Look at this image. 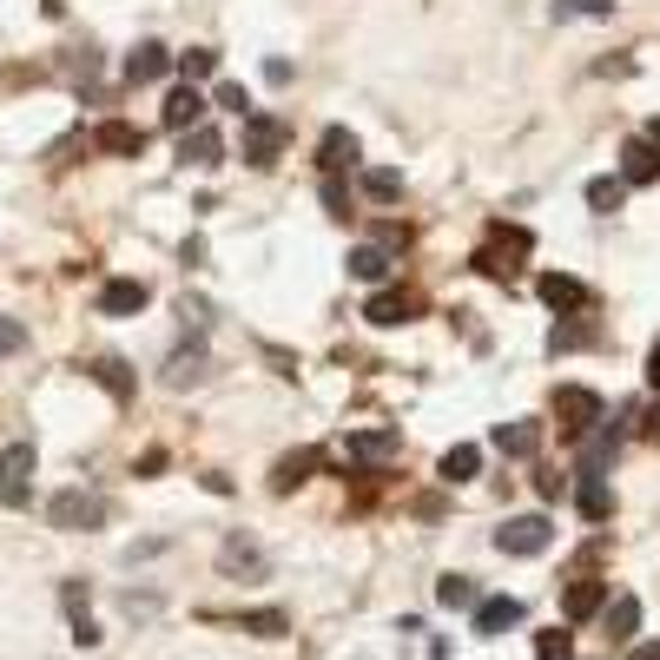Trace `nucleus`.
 <instances>
[{
  "label": "nucleus",
  "instance_id": "e433bc0d",
  "mask_svg": "<svg viewBox=\"0 0 660 660\" xmlns=\"http://www.w3.org/2000/svg\"><path fill=\"white\" fill-rule=\"evenodd\" d=\"M218 106H231L238 119H252V100H244V87H231V79H218Z\"/></svg>",
  "mask_w": 660,
  "mask_h": 660
},
{
  "label": "nucleus",
  "instance_id": "a211bd4d",
  "mask_svg": "<svg viewBox=\"0 0 660 660\" xmlns=\"http://www.w3.org/2000/svg\"><path fill=\"white\" fill-rule=\"evenodd\" d=\"M165 126H173V132H192V126H205V100H199V87H179V93H165Z\"/></svg>",
  "mask_w": 660,
  "mask_h": 660
},
{
  "label": "nucleus",
  "instance_id": "39448f33",
  "mask_svg": "<svg viewBox=\"0 0 660 660\" xmlns=\"http://www.w3.org/2000/svg\"><path fill=\"white\" fill-rule=\"evenodd\" d=\"M555 417H561V430L582 443L595 423H601V396L595 390H582V383H568V390H555Z\"/></svg>",
  "mask_w": 660,
  "mask_h": 660
},
{
  "label": "nucleus",
  "instance_id": "2eb2a0df",
  "mask_svg": "<svg viewBox=\"0 0 660 660\" xmlns=\"http://www.w3.org/2000/svg\"><path fill=\"white\" fill-rule=\"evenodd\" d=\"M93 145H100V152H113V158H139V152H145V132H139V126H126V119H106V126L93 132Z\"/></svg>",
  "mask_w": 660,
  "mask_h": 660
},
{
  "label": "nucleus",
  "instance_id": "7ed1b4c3",
  "mask_svg": "<svg viewBox=\"0 0 660 660\" xmlns=\"http://www.w3.org/2000/svg\"><path fill=\"white\" fill-rule=\"evenodd\" d=\"M284 119H271V113H252V119H244V132H238V152H244V165H258V173H265V165H278V152H284Z\"/></svg>",
  "mask_w": 660,
  "mask_h": 660
},
{
  "label": "nucleus",
  "instance_id": "4be33fe9",
  "mask_svg": "<svg viewBox=\"0 0 660 660\" xmlns=\"http://www.w3.org/2000/svg\"><path fill=\"white\" fill-rule=\"evenodd\" d=\"M218 561H225V574H265V548L244 542V535H231V542L218 548Z\"/></svg>",
  "mask_w": 660,
  "mask_h": 660
},
{
  "label": "nucleus",
  "instance_id": "bb28decb",
  "mask_svg": "<svg viewBox=\"0 0 660 660\" xmlns=\"http://www.w3.org/2000/svg\"><path fill=\"white\" fill-rule=\"evenodd\" d=\"M364 199H377V205L403 199V173H390V165H364Z\"/></svg>",
  "mask_w": 660,
  "mask_h": 660
},
{
  "label": "nucleus",
  "instance_id": "1a4fd4ad",
  "mask_svg": "<svg viewBox=\"0 0 660 660\" xmlns=\"http://www.w3.org/2000/svg\"><path fill=\"white\" fill-rule=\"evenodd\" d=\"M317 165H323V179L351 173V165H357V132H351V126H330V132L317 139Z\"/></svg>",
  "mask_w": 660,
  "mask_h": 660
},
{
  "label": "nucleus",
  "instance_id": "dca6fc26",
  "mask_svg": "<svg viewBox=\"0 0 660 660\" xmlns=\"http://www.w3.org/2000/svg\"><path fill=\"white\" fill-rule=\"evenodd\" d=\"M145 297H152V291H145L139 278H113V284L100 291V310H106V317H132V310H145Z\"/></svg>",
  "mask_w": 660,
  "mask_h": 660
},
{
  "label": "nucleus",
  "instance_id": "72a5a7b5",
  "mask_svg": "<svg viewBox=\"0 0 660 660\" xmlns=\"http://www.w3.org/2000/svg\"><path fill=\"white\" fill-rule=\"evenodd\" d=\"M535 660H574V634H561V627L535 634Z\"/></svg>",
  "mask_w": 660,
  "mask_h": 660
},
{
  "label": "nucleus",
  "instance_id": "4c0bfd02",
  "mask_svg": "<svg viewBox=\"0 0 660 660\" xmlns=\"http://www.w3.org/2000/svg\"><path fill=\"white\" fill-rule=\"evenodd\" d=\"M21 344H27V330H21L14 317H0V357H14Z\"/></svg>",
  "mask_w": 660,
  "mask_h": 660
},
{
  "label": "nucleus",
  "instance_id": "f8f14e48",
  "mask_svg": "<svg viewBox=\"0 0 660 660\" xmlns=\"http://www.w3.org/2000/svg\"><path fill=\"white\" fill-rule=\"evenodd\" d=\"M165 66H173V53H165L158 40H139V47L126 53V79H132V87H152V79H165Z\"/></svg>",
  "mask_w": 660,
  "mask_h": 660
},
{
  "label": "nucleus",
  "instance_id": "aec40b11",
  "mask_svg": "<svg viewBox=\"0 0 660 660\" xmlns=\"http://www.w3.org/2000/svg\"><path fill=\"white\" fill-rule=\"evenodd\" d=\"M317 462H323L317 449H291V456H278V469H271V488H278V495H291L297 482H310V469H317Z\"/></svg>",
  "mask_w": 660,
  "mask_h": 660
},
{
  "label": "nucleus",
  "instance_id": "412c9836",
  "mask_svg": "<svg viewBox=\"0 0 660 660\" xmlns=\"http://www.w3.org/2000/svg\"><path fill=\"white\" fill-rule=\"evenodd\" d=\"M601 621H608V640H634V634H640V601H634V595H608Z\"/></svg>",
  "mask_w": 660,
  "mask_h": 660
},
{
  "label": "nucleus",
  "instance_id": "423d86ee",
  "mask_svg": "<svg viewBox=\"0 0 660 660\" xmlns=\"http://www.w3.org/2000/svg\"><path fill=\"white\" fill-rule=\"evenodd\" d=\"M364 317H370V323H383V330H396V323H409V317H423V291L390 284V291H377V297L364 304Z\"/></svg>",
  "mask_w": 660,
  "mask_h": 660
},
{
  "label": "nucleus",
  "instance_id": "58836bf2",
  "mask_svg": "<svg viewBox=\"0 0 660 660\" xmlns=\"http://www.w3.org/2000/svg\"><path fill=\"white\" fill-rule=\"evenodd\" d=\"M588 344V330L582 323H568V330H555V351H582Z\"/></svg>",
  "mask_w": 660,
  "mask_h": 660
},
{
  "label": "nucleus",
  "instance_id": "20e7f679",
  "mask_svg": "<svg viewBox=\"0 0 660 660\" xmlns=\"http://www.w3.org/2000/svg\"><path fill=\"white\" fill-rule=\"evenodd\" d=\"M47 522H53V529H73V535H79V529H100V522H106V503H100L93 488H60L53 503H47Z\"/></svg>",
  "mask_w": 660,
  "mask_h": 660
},
{
  "label": "nucleus",
  "instance_id": "b1692460",
  "mask_svg": "<svg viewBox=\"0 0 660 660\" xmlns=\"http://www.w3.org/2000/svg\"><path fill=\"white\" fill-rule=\"evenodd\" d=\"M475 469H482V449H475V443H456V449H443V462H436L443 482H469Z\"/></svg>",
  "mask_w": 660,
  "mask_h": 660
},
{
  "label": "nucleus",
  "instance_id": "2f4dec72",
  "mask_svg": "<svg viewBox=\"0 0 660 660\" xmlns=\"http://www.w3.org/2000/svg\"><path fill=\"white\" fill-rule=\"evenodd\" d=\"M621 199H627V179H588V205L595 212H621Z\"/></svg>",
  "mask_w": 660,
  "mask_h": 660
},
{
  "label": "nucleus",
  "instance_id": "a18cd8bd",
  "mask_svg": "<svg viewBox=\"0 0 660 660\" xmlns=\"http://www.w3.org/2000/svg\"><path fill=\"white\" fill-rule=\"evenodd\" d=\"M634 660H660V640H653V647H640V653H634Z\"/></svg>",
  "mask_w": 660,
  "mask_h": 660
},
{
  "label": "nucleus",
  "instance_id": "f257e3e1",
  "mask_svg": "<svg viewBox=\"0 0 660 660\" xmlns=\"http://www.w3.org/2000/svg\"><path fill=\"white\" fill-rule=\"evenodd\" d=\"M529 244H535V238H529L522 225L495 218V225H488V238H482V252H475V271H482V278H509V271L529 258Z\"/></svg>",
  "mask_w": 660,
  "mask_h": 660
},
{
  "label": "nucleus",
  "instance_id": "c85d7f7f",
  "mask_svg": "<svg viewBox=\"0 0 660 660\" xmlns=\"http://www.w3.org/2000/svg\"><path fill=\"white\" fill-rule=\"evenodd\" d=\"M436 601H443V608H475L482 595H475L469 574H443V582H436Z\"/></svg>",
  "mask_w": 660,
  "mask_h": 660
},
{
  "label": "nucleus",
  "instance_id": "cd10ccee",
  "mask_svg": "<svg viewBox=\"0 0 660 660\" xmlns=\"http://www.w3.org/2000/svg\"><path fill=\"white\" fill-rule=\"evenodd\" d=\"M199 377H205V351H199V344L165 364V383H173V390H186V383H199Z\"/></svg>",
  "mask_w": 660,
  "mask_h": 660
},
{
  "label": "nucleus",
  "instance_id": "393cba45",
  "mask_svg": "<svg viewBox=\"0 0 660 660\" xmlns=\"http://www.w3.org/2000/svg\"><path fill=\"white\" fill-rule=\"evenodd\" d=\"M351 278L383 284V278H390V252H383V244H357V252H351Z\"/></svg>",
  "mask_w": 660,
  "mask_h": 660
},
{
  "label": "nucleus",
  "instance_id": "ddd939ff",
  "mask_svg": "<svg viewBox=\"0 0 660 660\" xmlns=\"http://www.w3.org/2000/svg\"><path fill=\"white\" fill-rule=\"evenodd\" d=\"M535 291H542L548 310H588V284H582V278H568V271H548Z\"/></svg>",
  "mask_w": 660,
  "mask_h": 660
},
{
  "label": "nucleus",
  "instance_id": "c756f323",
  "mask_svg": "<svg viewBox=\"0 0 660 660\" xmlns=\"http://www.w3.org/2000/svg\"><path fill=\"white\" fill-rule=\"evenodd\" d=\"M238 627H244V634H265V640H278L291 621H284V608H252V614H238Z\"/></svg>",
  "mask_w": 660,
  "mask_h": 660
},
{
  "label": "nucleus",
  "instance_id": "f704fd0d",
  "mask_svg": "<svg viewBox=\"0 0 660 660\" xmlns=\"http://www.w3.org/2000/svg\"><path fill=\"white\" fill-rule=\"evenodd\" d=\"M87 601H93V595H87V582H60V608H66L73 621H87Z\"/></svg>",
  "mask_w": 660,
  "mask_h": 660
},
{
  "label": "nucleus",
  "instance_id": "f3484780",
  "mask_svg": "<svg viewBox=\"0 0 660 660\" xmlns=\"http://www.w3.org/2000/svg\"><path fill=\"white\" fill-rule=\"evenodd\" d=\"M621 179H627V186H653V179H660V152H653L647 139H627V152H621Z\"/></svg>",
  "mask_w": 660,
  "mask_h": 660
},
{
  "label": "nucleus",
  "instance_id": "f03ea898",
  "mask_svg": "<svg viewBox=\"0 0 660 660\" xmlns=\"http://www.w3.org/2000/svg\"><path fill=\"white\" fill-rule=\"evenodd\" d=\"M34 443H8L0 449V509H27L34 503Z\"/></svg>",
  "mask_w": 660,
  "mask_h": 660
},
{
  "label": "nucleus",
  "instance_id": "37998d69",
  "mask_svg": "<svg viewBox=\"0 0 660 660\" xmlns=\"http://www.w3.org/2000/svg\"><path fill=\"white\" fill-rule=\"evenodd\" d=\"M582 8H588V14H608V8H614V0H582Z\"/></svg>",
  "mask_w": 660,
  "mask_h": 660
},
{
  "label": "nucleus",
  "instance_id": "473e14b6",
  "mask_svg": "<svg viewBox=\"0 0 660 660\" xmlns=\"http://www.w3.org/2000/svg\"><path fill=\"white\" fill-rule=\"evenodd\" d=\"M93 377H100V383H106V390H113V396H119V403H126V396H132V370H126V364H119V357H100V364H93Z\"/></svg>",
  "mask_w": 660,
  "mask_h": 660
},
{
  "label": "nucleus",
  "instance_id": "c9c22d12",
  "mask_svg": "<svg viewBox=\"0 0 660 660\" xmlns=\"http://www.w3.org/2000/svg\"><path fill=\"white\" fill-rule=\"evenodd\" d=\"M323 205H330V218H351V192H344V179H323Z\"/></svg>",
  "mask_w": 660,
  "mask_h": 660
},
{
  "label": "nucleus",
  "instance_id": "6ab92c4d",
  "mask_svg": "<svg viewBox=\"0 0 660 660\" xmlns=\"http://www.w3.org/2000/svg\"><path fill=\"white\" fill-rule=\"evenodd\" d=\"M614 449H621V423H595V430L582 436V469H595V475H601Z\"/></svg>",
  "mask_w": 660,
  "mask_h": 660
},
{
  "label": "nucleus",
  "instance_id": "6e6552de",
  "mask_svg": "<svg viewBox=\"0 0 660 660\" xmlns=\"http://www.w3.org/2000/svg\"><path fill=\"white\" fill-rule=\"evenodd\" d=\"M403 449V436L396 430H364V436H351L344 443V469H370V462H390Z\"/></svg>",
  "mask_w": 660,
  "mask_h": 660
},
{
  "label": "nucleus",
  "instance_id": "7c9ffc66",
  "mask_svg": "<svg viewBox=\"0 0 660 660\" xmlns=\"http://www.w3.org/2000/svg\"><path fill=\"white\" fill-rule=\"evenodd\" d=\"M179 73H186V87H199V79L218 73V53L212 47H192V53H179Z\"/></svg>",
  "mask_w": 660,
  "mask_h": 660
},
{
  "label": "nucleus",
  "instance_id": "9b49d317",
  "mask_svg": "<svg viewBox=\"0 0 660 660\" xmlns=\"http://www.w3.org/2000/svg\"><path fill=\"white\" fill-rule=\"evenodd\" d=\"M574 509H582L588 522H608V516H614V488H608V475L582 469V482H574Z\"/></svg>",
  "mask_w": 660,
  "mask_h": 660
},
{
  "label": "nucleus",
  "instance_id": "a878e982",
  "mask_svg": "<svg viewBox=\"0 0 660 660\" xmlns=\"http://www.w3.org/2000/svg\"><path fill=\"white\" fill-rule=\"evenodd\" d=\"M535 443H542V423H503L495 430V449L503 456H535Z\"/></svg>",
  "mask_w": 660,
  "mask_h": 660
},
{
  "label": "nucleus",
  "instance_id": "5701e85b",
  "mask_svg": "<svg viewBox=\"0 0 660 660\" xmlns=\"http://www.w3.org/2000/svg\"><path fill=\"white\" fill-rule=\"evenodd\" d=\"M218 152H225V139H218L212 126H192V132H186V145H179V158H186V165H218Z\"/></svg>",
  "mask_w": 660,
  "mask_h": 660
},
{
  "label": "nucleus",
  "instance_id": "c03bdc74",
  "mask_svg": "<svg viewBox=\"0 0 660 660\" xmlns=\"http://www.w3.org/2000/svg\"><path fill=\"white\" fill-rule=\"evenodd\" d=\"M647 436H660V409H647Z\"/></svg>",
  "mask_w": 660,
  "mask_h": 660
},
{
  "label": "nucleus",
  "instance_id": "79ce46f5",
  "mask_svg": "<svg viewBox=\"0 0 660 660\" xmlns=\"http://www.w3.org/2000/svg\"><path fill=\"white\" fill-rule=\"evenodd\" d=\"M640 139H647V145H653V152H660V119H653V126H647V132H640Z\"/></svg>",
  "mask_w": 660,
  "mask_h": 660
},
{
  "label": "nucleus",
  "instance_id": "4468645a",
  "mask_svg": "<svg viewBox=\"0 0 660 660\" xmlns=\"http://www.w3.org/2000/svg\"><path fill=\"white\" fill-rule=\"evenodd\" d=\"M522 621V601L516 595H488V601H475V634H509Z\"/></svg>",
  "mask_w": 660,
  "mask_h": 660
},
{
  "label": "nucleus",
  "instance_id": "a19ab883",
  "mask_svg": "<svg viewBox=\"0 0 660 660\" xmlns=\"http://www.w3.org/2000/svg\"><path fill=\"white\" fill-rule=\"evenodd\" d=\"M647 383H653V390H660V344H653V351H647Z\"/></svg>",
  "mask_w": 660,
  "mask_h": 660
},
{
  "label": "nucleus",
  "instance_id": "9d476101",
  "mask_svg": "<svg viewBox=\"0 0 660 660\" xmlns=\"http://www.w3.org/2000/svg\"><path fill=\"white\" fill-rule=\"evenodd\" d=\"M601 608H608V582H601V574L568 582V595H561V614H568V621H588V614H601Z\"/></svg>",
  "mask_w": 660,
  "mask_h": 660
},
{
  "label": "nucleus",
  "instance_id": "ea45409f",
  "mask_svg": "<svg viewBox=\"0 0 660 660\" xmlns=\"http://www.w3.org/2000/svg\"><path fill=\"white\" fill-rule=\"evenodd\" d=\"M73 640H79V647H100V627H93V614H87V621H73Z\"/></svg>",
  "mask_w": 660,
  "mask_h": 660
},
{
  "label": "nucleus",
  "instance_id": "0eeeda50",
  "mask_svg": "<svg viewBox=\"0 0 660 660\" xmlns=\"http://www.w3.org/2000/svg\"><path fill=\"white\" fill-rule=\"evenodd\" d=\"M548 516H509L503 529H495V548H503V555H542L548 548Z\"/></svg>",
  "mask_w": 660,
  "mask_h": 660
}]
</instances>
